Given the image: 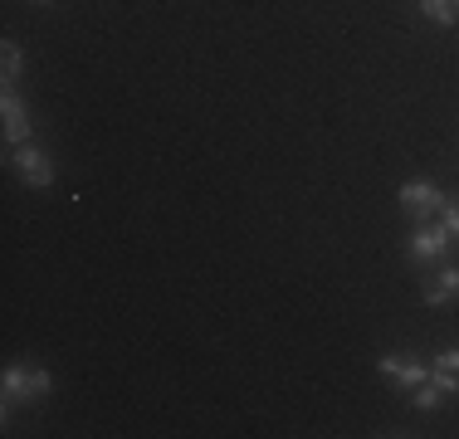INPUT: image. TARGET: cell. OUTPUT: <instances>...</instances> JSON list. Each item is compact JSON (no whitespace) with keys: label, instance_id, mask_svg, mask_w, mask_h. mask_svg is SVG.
Instances as JSON below:
<instances>
[{"label":"cell","instance_id":"obj_12","mask_svg":"<svg viewBox=\"0 0 459 439\" xmlns=\"http://www.w3.org/2000/svg\"><path fill=\"white\" fill-rule=\"evenodd\" d=\"M440 215H445V229H450V239H459V205L445 201V205H440Z\"/></svg>","mask_w":459,"mask_h":439},{"label":"cell","instance_id":"obj_3","mask_svg":"<svg viewBox=\"0 0 459 439\" xmlns=\"http://www.w3.org/2000/svg\"><path fill=\"white\" fill-rule=\"evenodd\" d=\"M0 113H5V142L10 147H25L30 132H35V117H30V108L20 103L15 83H5V93H0Z\"/></svg>","mask_w":459,"mask_h":439},{"label":"cell","instance_id":"obj_9","mask_svg":"<svg viewBox=\"0 0 459 439\" xmlns=\"http://www.w3.org/2000/svg\"><path fill=\"white\" fill-rule=\"evenodd\" d=\"M420 15L430 25H455L459 20V0H420Z\"/></svg>","mask_w":459,"mask_h":439},{"label":"cell","instance_id":"obj_2","mask_svg":"<svg viewBox=\"0 0 459 439\" xmlns=\"http://www.w3.org/2000/svg\"><path fill=\"white\" fill-rule=\"evenodd\" d=\"M445 249H450V229L445 225H415L411 239H406V254L415 263H440Z\"/></svg>","mask_w":459,"mask_h":439},{"label":"cell","instance_id":"obj_1","mask_svg":"<svg viewBox=\"0 0 459 439\" xmlns=\"http://www.w3.org/2000/svg\"><path fill=\"white\" fill-rule=\"evenodd\" d=\"M0 391H5V415H10L15 400H39V395L49 391V371L45 366H5Z\"/></svg>","mask_w":459,"mask_h":439},{"label":"cell","instance_id":"obj_7","mask_svg":"<svg viewBox=\"0 0 459 439\" xmlns=\"http://www.w3.org/2000/svg\"><path fill=\"white\" fill-rule=\"evenodd\" d=\"M430 381H440L445 395H459V347H445L430 366Z\"/></svg>","mask_w":459,"mask_h":439},{"label":"cell","instance_id":"obj_6","mask_svg":"<svg viewBox=\"0 0 459 439\" xmlns=\"http://www.w3.org/2000/svg\"><path fill=\"white\" fill-rule=\"evenodd\" d=\"M381 376H391L396 386L415 391L425 376H430V366H425V361H411V357H381Z\"/></svg>","mask_w":459,"mask_h":439},{"label":"cell","instance_id":"obj_5","mask_svg":"<svg viewBox=\"0 0 459 439\" xmlns=\"http://www.w3.org/2000/svg\"><path fill=\"white\" fill-rule=\"evenodd\" d=\"M10 161H15V171L25 176V185H35V191H45V185H54V167H49V157L35 147V142H25V147H20Z\"/></svg>","mask_w":459,"mask_h":439},{"label":"cell","instance_id":"obj_4","mask_svg":"<svg viewBox=\"0 0 459 439\" xmlns=\"http://www.w3.org/2000/svg\"><path fill=\"white\" fill-rule=\"evenodd\" d=\"M396 201H401V211H411V215H430V211H440V205H445V195H440V185H435V181H420V176H415V181H406L396 191Z\"/></svg>","mask_w":459,"mask_h":439},{"label":"cell","instance_id":"obj_11","mask_svg":"<svg viewBox=\"0 0 459 439\" xmlns=\"http://www.w3.org/2000/svg\"><path fill=\"white\" fill-rule=\"evenodd\" d=\"M0 64H5V83H15L20 69H25V54H20L15 39H5V49H0Z\"/></svg>","mask_w":459,"mask_h":439},{"label":"cell","instance_id":"obj_8","mask_svg":"<svg viewBox=\"0 0 459 439\" xmlns=\"http://www.w3.org/2000/svg\"><path fill=\"white\" fill-rule=\"evenodd\" d=\"M450 298H459V269H440L430 283H425V303L440 307V303H450Z\"/></svg>","mask_w":459,"mask_h":439},{"label":"cell","instance_id":"obj_10","mask_svg":"<svg viewBox=\"0 0 459 439\" xmlns=\"http://www.w3.org/2000/svg\"><path fill=\"white\" fill-rule=\"evenodd\" d=\"M440 400H445V391H440V381H430V376H425L420 386L411 391V405H415V410H420V415H430V410H435V405H440Z\"/></svg>","mask_w":459,"mask_h":439}]
</instances>
